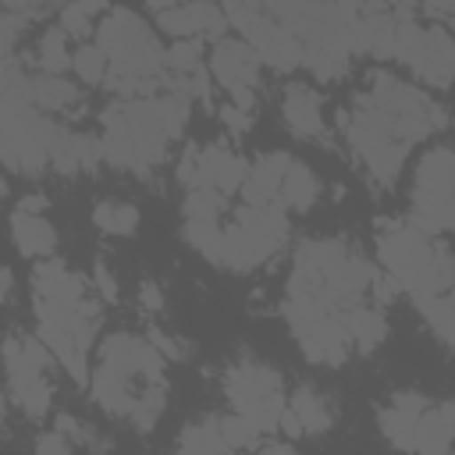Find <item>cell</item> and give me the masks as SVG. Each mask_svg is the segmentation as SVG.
<instances>
[{"instance_id": "cell-7", "label": "cell", "mask_w": 455, "mask_h": 455, "mask_svg": "<svg viewBox=\"0 0 455 455\" xmlns=\"http://www.w3.org/2000/svg\"><path fill=\"white\" fill-rule=\"evenodd\" d=\"M224 391L231 398V412L256 423L259 434H274L288 409L284 377L256 355H242L224 370Z\"/></svg>"}, {"instance_id": "cell-34", "label": "cell", "mask_w": 455, "mask_h": 455, "mask_svg": "<svg viewBox=\"0 0 455 455\" xmlns=\"http://www.w3.org/2000/svg\"><path fill=\"white\" fill-rule=\"evenodd\" d=\"M302 68L313 71V78L320 82H341L352 68V57H341V53H331V50H316V46H306L302 53Z\"/></svg>"}, {"instance_id": "cell-18", "label": "cell", "mask_w": 455, "mask_h": 455, "mask_svg": "<svg viewBox=\"0 0 455 455\" xmlns=\"http://www.w3.org/2000/svg\"><path fill=\"white\" fill-rule=\"evenodd\" d=\"M291 164V153H281V149H270V153H259L252 164H249V178L242 185V203L245 206H274L281 203V185H284V171Z\"/></svg>"}, {"instance_id": "cell-13", "label": "cell", "mask_w": 455, "mask_h": 455, "mask_svg": "<svg viewBox=\"0 0 455 455\" xmlns=\"http://www.w3.org/2000/svg\"><path fill=\"white\" fill-rule=\"evenodd\" d=\"M213 82L231 96V92H242V89H259V75H263V60L256 57V50L238 39V36H228L220 43L210 46V60H206Z\"/></svg>"}, {"instance_id": "cell-44", "label": "cell", "mask_w": 455, "mask_h": 455, "mask_svg": "<svg viewBox=\"0 0 455 455\" xmlns=\"http://www.w3.org/2000/svg\"><path fill=\"white\" fill-rule=\"evenodd\" d=\"M14 210H25V213H43V210H46V196H39V192L21 196V203H18Z\"/></svg>"}, {"instance_id": "cell-15", "label": "cell", "mask_w": 455, "mask_h": 455, "mask_svg": "<svg viewBox=\"0 0 455 455\" xmlns=\"http://www.w3.org/2000/svg\"><path fill=\"white\" fill-rule=\"evenodd\" d=\"M245 178H249V164L235 149L210 142L196 153V188H213L220 196H235V192H242Z\"/></svg>"}, {"instance_id": "cell-8", "label": "cell", "mask_w": 455, "mask_h": 455, "mask_svg": "<svg viewBox=\"0 0 455 455\" xmlns=\"http://www.w3.org/2000/svg\"><path fill=\"white\" fill-rule=\"evenodd\" d=\"M412 224H419L427 235L455 231V149L430 146L412 178Z\"/></svg>"}, {"instance_id": "cell-43", "label": "cell", "mask_w": 455, "mask_h": 455, "mask_svg": "<svg viewBox=\"0 0 455 455\" xmlns=\"http://www.w3.org/2000/svg\"><path fill=\"white\" fill-rule=\"evenodd\" d=\"M245 455H299V451L284 441H270V444H259L256 451H245Z\"/></svg>"}, {"instance_id": "cell-20", "label": "cell", "mask_w": 455, "mask_h": 455, "mask_svg": "<svg viewBox=\"0 0 455 455\" xmlns=\"http://www.w3.org/2000/svg\"><path fill=\"white\" fill-rule=\"evenodd\" d=\"M96 164H103L100 139H92L85 132H75V128H60V135L53 142V153H50V167L60 178H75L82 171H92Z\"/></svg>"}, {"instance_id": "cell-45", "label": "cell", "mask_w": 455, "mask_h": 455, "mask_svg": "<svg viewBox=\"0 0 455 455\" xmlns=\"http://www.w3.org/2000/svg\"><path fill=\"white\" fill-rule=\"evenodd\" d=\"M0 277H4V302L11 306V302H14V270H11V267H4V274H0Z\"/></svg>"}, {"instance_id": "cell-35", "label": "cell", "mask_w": 455, "mask_h": 455, "mask_svg": "<svg viewBox=\"0 0 455 455\" xmlns=\"http://www.w3.org/2000/svg\"><path fill=\"white\" fill-rule=\"evenodd\" d=\"M199 68H206L203 64V39H174L167 46V71L164 75L181 78V75H192Z\"/></svg>"}, {"instance_id": "cell-17", "label": "cell", "mask_w": 455, "mask_h": 455, "mask_svg": "<svg viewBox=\"0 0 455 455\" xmlns=\"http://www.w3.org/2000/svg\"><path fill=\"white\" fill-rule=\"evenodd\" d=\"M281 114L284 124L299 135V139H316L327 142V121H323V100L313 85L306 82H291L281 96Z\"/></svg>"}, {"instance_id": "cell-33", "label": "cell", "mask_w": 455, "mask_h": 455, "mask_svg": "<svg viewBox=\"0 0 455 455\" xmlns=\"http://www.w3.org/2000/svg\"><path fill=\"white\" fill-rule=\"evenodd\" d=\"M228 213V196L213 188H192L181 199V220H224Z\"/></svg>"}, {"instance_id": "cell-27", "label": "cell", "mask_w": 455, "mask_h": 455, "mask_svg": "<svg viewBox=\"0 0 455 455\" xmlns=\"http://www.w3.org/2000/svg\"><path fill=\"white\" fill-rule=\"evenodd\" d=\"M288 409L299 416V423H302V430L309 437H320V434H327L334 427V412H331L327 398L309 384H302V387H295L288 395Z\"/></svg>"}, {"instance_id": "cell-1", "label": "cell", "mask_w": 455, "mask_h": 455, "mask_svg": "<svg viewBox=\"0 0 455 455\" xmlns=\"http://www.w3.org/2000/svg\"><path fill=\"white\" fill-rule=\"evenodd\" d=\"M192 100L160 92L146 100H114L100 114V153L103 164L132 174H149L167 160V146L185 132Z\"/></svg>"}, {"instance_id": "cell-5", "label": "cell", "mask_w": 455, "mask_h": 455, "mask_svg": "<svg viewBox=\"0 0 455 455\" xmlns=\"http://www.w3.org/2000/svg\"><path fill=\"white\" fill-rule=\"evenodd\" d=\"M395 14V60H402L419 82L448 89L455 82V32L437 21H419V7L398 4Z\"/></svg>"}, {"instance_id": "cell-28", "label": "cell", "mask_w": 455, "mask_h": 455, "mask_svg": "<svg viewBox=\"0 0 455 455\" xmlns=\"http://www.w3.org/2000/svg\"><path fill=\"white\" fill-rule=\"evenodd\" d=\"M68 39H71V36H68L57 21L43 28V36H39V43H36V64H39L43 75H64V71H71L75 50L68 46Z\"/></svg>"}, {"instance_id": "cell-29", "label": "cell", "mask_w": 455, "mask_h": 455, "mask_svg": "<svg viewBox=\"0 0 455 455\" xmlns=\"http://www.w3.org/2000/svg\"><path fill=\"white\" fill-rule=\"evenodd\" d=\"M416 423H419L416 412H405V409H398V405H391V402L377 412L380 437H384L395 451H416Z\"/></svg>"}, {"instance_id": "cell-36", "label": "cell", "mask_w": 455, "mask_h": 455, "mask_svg": "<svg viewBox=\"0 0 455 455\" xmlns=\"http://www.w3.org/2000/svg\"><path fill=\"white\" fill-rule=\"evenodd\" d=\"M220 434H224L228 448H231V451H238V455H245V451H256V448H259V427H256V423H249V419H245V416H238V412L220 416Z\"/></svg>"}, {"instance_id": "cell-25", "label": "cell", "mask_w": 455, "mask_h": 455, "mask_svg": "<svg viewBox=\"0 0 455 455\" xmlns=\"http://www.w3.org/2000/svg\"><path fill=\"white\" fill-rule=\"evenodd\" d=\"M178 455H231V448L220 434V416L188 419L178 434Z\"/></svg>"}, {"instance_id": "cell-19", "label": "cell", "mask_w": 455, "mask_h": 455, "mask_svg": "<svg viewBox=\"0 0 455 455\" xmlns=\"http://www.w3.org/2000/svg\"><path fill=\"white\" fill-rule=\"evenodd\" d=\"M355 53H366L373 60H395V14L384 4H363V14L355 21Z\"/></svg>"}, {"instance_id": "cell-4", "label": "cell", "mask_w": 455, "mask_h": 455, "mask_svg": "<svg viewBox=\"0 0 455 455\" xmlns=\"http://www.w3.org/2000/svg\"><path fill=\"white\" fill-rule=\"evenodd\" d=\"M92 43L107 53L110 75L132 82H156L167 71V50L160 46L153 25L132 7H110L96 25Z\"/></svg>"}, {"instance_id": "cell-40", "label": "cell", "mask_w": 455, "mask_h": 455, "mask_svg": "<svg viewBox=\"0 0 455 455\" xmlns=\"http://www.w3.org/2000/svg\"><path fill=\"white\" fill-rule=\"evenodd\" d=\"M92 284L100 288L103 302H117V277L110 274V267L103 259H96V267H92Z\"/></svg>"}, {"instance_id": "cell-38", "label": "cell", "mask_w": 455, "mask_h": 455, "mask_svg": "<svg viewBox=\"0 0 455 455\" xmlns=\"http://www.w3.org/2000/svg\"><path fill=\"white\" fill-rule=\"evenodd\" d=\"M146 338L156 345V352H160L167 363H178V359H185V355H188V345H185L181 338H171V334H164V331H156V327H153Z\"/></svg>"}, {"instance_id": "cell-21", "label": "cell", "mask_w": 455, "mask_h": 455, "mask_svg": "<svg viewBox=\"0 0 455 455\" xmlns=\"http://www.w3.org/2000/svg\"><path fill=\"white\" fill-rule=\"evenodd\" d=\"M455 448V402H430L416 423V451L412 455H451Z\"/></svg>"}, {"instance_id": "cell-22", "label": "cell", "mask_w": 455, "mask_h": 455, "mask_svg": "<svg viewBox=\"0 0 455 455\" xmlns=\"http://www.w3.org/2000/svg\"><path fill=\"white\" fill-rule=\"evenodd\" d=\"M11 242L25 259H50L57 252V228L43 217V213H25L14 210L11 213Z\"/></svg>"}, {"instance_id": "cell-30", "label": "cell", "mask_w": 455, "mask_h": 455, "mask_svg": "<svg viewBox=\"0 0 455 455\" xmlns=\"http://www.w3.org/2000/svg\"><path fill=\"white\" fill-rule=\"evenodd\" d=\"M92 224H96L103 235L128 238V235H135V228H139V206H135V203L100 199V203L92 206Z\"/></svg>"}, {"instance_id": "cell-16", "label": "cell", "mask_w": 455, "mask_h": 455, "mask_svg": "<svg viewBox=\"0 0 455 455\" xmlns=\"http://www.w3.org/2000/svg\"><path fill=\"white\" fill-rule=\"evenodd\" d=\"M89 277L75 274L60 256L39 259L32 267V299H46V302H60V306H78L89 299Z\"/></svg>"}, {"instance_id": "cell-12", "label": "cell", "mask_w": 455, "mask_h": 455, "mask_svg": "<svg viewBox=\"0 0 455 455\" xmlns=\"http://www.w3.org/2000/svg\"><path fill=\"white\" fill-rule=\"evenodd\" d=\"M4 366H7V402L18 405L25 419H43L53 405V384L43 370L28 366V359L21 352V334H7Z\"/></svg>"}, {"instance_id": "cell-2", "label": "cell", "mask_w": 455, "mask_h": 455, "mask_svg": "<svg viewBox=\"0 0 455 455\" xmlns=\"http://www.w3.org/2000/svg\"><path fill=\"white\" fill-rule=\"evenodd\" d=\"M373 263L341 238H306L291 256L284 295L320 299L338 313L363 306L373 281Z\"/></svg>"}, {"instance_id": "cell-23", "label": "cell", "mask_w": 455, "mask_h": 455, "mask_svg": "<svg viewBox=\"0 0 455 455\" xmlns=\"http://www.w3.org/2000/svg\"><path fill=\"white\" fill-rule=\"evenodd\" d=\"M320 192H323V181L316 178V171L302 160L291 156L288 171H284V185H281V203L284 210L291 213H309L316 203H320Z\"/></svg>"}, {"instance_id": "cell-3", "label": "cell", "mask_w": 455, "mask_h": 455, "mask_svg": "<svg viewBox=\"0 0 455 455\" xmlns=\"http://www.w3.org/2000/svg\"><path fill=\"white\" fill-rule=\"evenodd\" d=\"M377 263L416 306L455 291V256L412 220H387L377 231Z\"/></svg>"}, {"instance_id": "cell-9", "label": "cell", "mask_w": 455, "mask_h": 455, "mask_svg": "<svg viewBox=\"0 0 455 455\" xmlns=\"http://www.w3.org/2000/svg\"><path fill=\"white\" fill-rule=\"evenodd\" d=\"M224 14H228L231 28H238V39H245L256 50L263 68L281 71V75L302 68L306 46L299 43V36L288 25H281L267 11V4H224Z\"/></svg>"}, {"instance_id": "cell-31", "label": "cell", "mask_w": 455, "mask_h": 455, "mask_svg": "<svg viewBox=\"0 0 455 455\" xmlns=\"http://www.w3.org/2000/svg\"><path fill=\"white\" fill-rule=\"evenodd\" d=\"M110 7H103V4H64V7H57V25L71 36V39H78V43H89V36H96V18H103Z\"/></svg>"}, {"instance_id": "cell-42", "label": "cell", "mask_w": 455, "mask_h": 455, "mask_svg": "<svg viewBox=\"0 0 455 455\" xmlns=\"http://www.w3.org/2000/svg\"><path fill=\"white\" fill-rule=\"evenodd\" d=\"M277 430H281L288 441H299V437H306V430H302V423H299V416H295L291 409H284V416H281Z\"/></svg>"}, {"instance_id": "cell-37", "label": "cell", "mask_w": 455, "mask_h": 455, "mask_svg": "<svg viewBox=\"0 0 455 455\" xmlns=\"http://www.w3.org/2000/svg\"><path fill=\"white\" fill-rule=\"evenodd\" d=\"M32 455H75V441L50 427V430H43V434L36 437Z\"/></svg>"}, {"instance_id": "cell-6", "label": "cell", "mask_w": 455, "mask_h": 455, "mask_svg": "<svg viewBox=\"0 0 455 455\" xmlns=\"http://www.w3.org/2000/svg\"><path fill=\"white\" fill-rule=\"evenodd\" d=\"M299 352L306 355V363L313 366H341L352 355V338L345 327V313H338L334 306L320 302V299H302V295H284L281 306Z\"/></svg>"}, {"instance_id": "cell-14", "label": "cell", "mask_w": 455, "mask_h": 455, "mask_svg": "<svg viewBox=\"0 0 455 455\" xmlns=\"http://www.w3.org/2000/svg\"><path fill=\"white\" fill-rule=\"evenodd\" d=\"M146 387H149L146 380L132 377L128 370H121V366H114V363H100V359H96V366H92L89 395H92V402H96L107 416H114V419H132V412H135V405H139V398H142Z\"/></svg>"}, {"instance_id": "cell-32", "label": "cell", "mask_w": 455, "mask_h": 455, "mask_svg": "<svg viewBox=\"0 0 455 455\" xmlns=\"http://www.w3.org/2000/svg\"><path fill=\"white\" fill-rule=\"evenodd\" d=\"M71 71L82 85H103L107 75H110V60L107 53L89 39V43H78L75 46V60H71Z\"/></svg>"}, {"instance_id": "cell-26", "label": "cell", "mask_w": 455, "mask_h": 455, "mask_svg": "<svg viewBox=\"0 0 455 455\" xmlns=\"http://www.w3.org/2000/svg\"><path fill=\"white\" fill-rule=\"evenodd\" d=\"M345 327H348V338H352V345L359 348V352H373V348H380L384 345V338H387V316H384V309L380 306H355V309H348L345 313Z\"/></svg>"}, {"instance_id": "cell-41", "label": "cell", "mask_w": 455, "mask_h": 455, "mask_svg": "<svg viewBox=\"0 0 455 455\" xmlns=\"http://www.w3.org/2000/svg\"><path fill=\"white\" fill-rule=\"evenodd\" d=\"M139 302L149 309V313H160L164 309V299H160V288L153 284V281H142L139 284Z\"/></svg>"}, {"instance_id": "cell-24", "label": "cell", "mask_w": 455, "mask_h": 455, "mask_svg": "<svg viewBox=\"0 0 455 455\" xmlns=\"http://www.w3.org/2000/svg\"><path fill=\"white\" fill-rule=\"evenodd\" d=\"M32 103L43 114H64V110H75L82 103V89L71 78H64V75L36 71L32 75Z\"/></svg>"}, {"instance_id": "cell-39", "label": "cell", "mask_w": 455, "mask_h": 455, "mask_svg": "<svg viewBox=\"0 0 455 455\" xmlns=\"http://www.w3.org/2000/svg\"><path fill=\"white\" fill-rule=\"evenodd\" d=\"M217 114H220V121H224L235 135H245V132L252 128V121H256V114H249V110H242V107H235V103H224Z\"/></svg>"}, {"instance_id": "cell-11", "label": "cell", "mask_w": 455, "mask_h": 455, "mask_svg": "<svg viewBox=\"0 0 455 455\" xmlns=\"http://www.w3.org/2000/svg\"><path fill=\"white\" fill-rule=\"evenodd\" d=\"M338 128H345V139H348L352 153L363 160V167L370 171V178H373L377 185L391 188V185L398 181V174H402L405 156H409L412 146L391 139L384 128H377L370 117L355 114V110H345V114L338 117Z\"/></svg>"}, {"instance_id": "cell-10", "label": "cell", "mask_w": 455, "mask_h": 455, "mask_svg": "<svg viewBox=\"0 0 455 455\" xmlns=\"http://www.w3.org/2000/svg\"><path fill=\"white\" fill-rule=\"evenodd\" d=\"M60 128L64 124H57L43 110L0 114V156H4V167L11 174H25V178L43 174L50 167V153H53V142H57Z\"/></svg>"}]
</instances>
